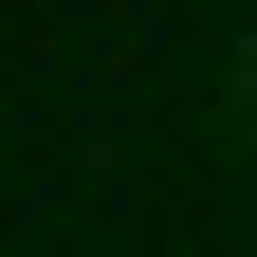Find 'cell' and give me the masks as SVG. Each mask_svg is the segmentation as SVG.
<instances>
[{
  "label": "cell",
  "mask_w": 257,
  "mask_h": 257,
  "mask_svg": "<svg viewBox=\"0 0 257 257\" xmlns=\"http://www.w3.org/2000/svg\"><path fill=\"white\" fill-rule=\"evenodd\" d=\"M220 110H239V128H257V19H239V74H220Z\"/></svg>",
  "instance_id": "6da1fadb"
}]
</instances>
